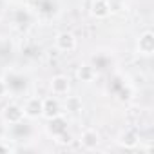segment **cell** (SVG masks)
Instances as JSON below:
<instances>
[{
	"mask_svg": "<svg viewBox=\"0 0 154 154\" xmlns=\"http://www.w3.org/2000/svg\"><path fill=\"white\" fill-rule=\"evenodd\" d=\"M54 45H56V49L62 51V53H71V51L76 49V38H74L72 33L63 31V33H58V35H56Z\"/></svg>",
	"mask_w": 154,
	"mask_h": 154,
	"instance_id": "1",
	"label": "cell"
},
{
	"mask_svg": "<svg viewBox=\"0 0 154 154\" xmlns=\"http://www.w3.org/2000/svg\"><path fill=\"white\" fill-rule=\"evenodd\" d=\"M63 111H62V105L58 102V96H51V98H44V107H42V116L47 118V120H53L56 116H60Z\"/></svg>",
	"mask_w": 154,
	"mask_h": 154,
	"instance_id": "2",
	"label": "cell"
},
{
	"mask_svg": "<svg viewBox=\"0 0 154 154\" xmlns=\"http://www.w3.org/2000/svg\"><path fill=\"white\" fill-rule=\"evenodd\" d=\"M69 89H71V84H69V78L65 74L53 76V80H51V93L54 96H67Z\"/></svg>",
	"mask_w": 154,
	"mask_h": 154,
	"instance_id": "3",
	"label": "cell"
},
{
	"mask_svg": "<svg viewBox=\"0 0 154 154\" xmlns=\"http://www.w3.org/2000/svg\"><path fill=\"white\" fill-rule=\"evenodd\" d=\"M42 107H44V98L33 96V98H27V102L22 109H24V114L27 118H40L42 116Z\"/></svg>",
	"mask_w": 154,
	"mask_h": 154,
	"instance_id": "4",
	"label": "cell"
},
{
	"mask_svg": "<svg viewBox=\"0 0 154 154\" xmlns=\"http://www.w3.org/2000/svg\"><path fill=\"white\" fill-rule=\"evenodd\" d=\"M80 143L85 150H94L100 145V134L96 132V129H85L80 136Z\"/></svg>",
	"mask_w": 154,
	"mask_h": 154,
	"instance_id": "5",
	"label": "cell"
},
{
	"mask_svg": "<svg viewBox=\"0 0 154 154\" xmlns=\"http://www.w3.org/2000/svg\"><path fill=\"white\" fill-rule=\"evenodd\" d=\"M4 122H8L9 125H15V123H20L24 118H26V114H24V109L20 107V105H8L6 107V111H4Z\"/></svg>",
	"mask_w": 154,
	"mask_h": 154,
	"instance_id": "6",
	"label": "cell"
},
{
	"mask_svg": "<svg viewBox=\"0 0 154 154\" xmlns=\"http://www.w3.org/2000/svg\"><path fill=\"white\" fill-rule=\"evenodd\" d=\"M138 51L141 54H145V56L152 54V51H154V35L150 31H145L140 36V40H138Z\"/></svg>",
	"mask_w": 154,
	"mask_h": 154,
	"instance_id": "7",
	"label": "cell"
},
{
	"mask_svg": "<svg viewBox=\"0 0 154 154\" xmlns=\"http://www.w3.org/2000/svg\"><path fill=\"white\" fill-rule=\"evenodd\" d=\"M111 4L109 0H93V6H91V13L96 18H107L111 15Z\"/></svg>",
	"mask_w": 154,
	"mask_h": 154,
	"instance_id": "8",
	"label": "cell"
},
{
	"mask_svg": "<svg viewBox=\"0 0 154 154\" xmlns=\"http://www.w3.org/2000/svg\"><path fill=\"white\" fill-rule=\"evenodd\" d=\"M49 132L54 138H60V136H63L67 132V122H65V118L62 114L53 118V120H49Z\"/></svg>",
	"mask_w": 154,
	"mask_h": 154,
	"instance_id": "9",
	"label": "cell"
},
{
	"mask_svg": "<svg viewBox=\"0 0 154 154\" xmlns=\"http://www.w3.org/2000/svg\"><path fill=\"white\" fill-rule=\"evenodd\" d=\"M120 145H123L125 149H136L138 147V143H140V138H138V134L134 132V131H125V132H122V136H120Z\"/></svg>",
	"mask_w": 154,
	"mask_h": 154,
	"instance_id": "10",
	"label": "cell"
},
{
	"mask_svg": "<svg viewBox=\"0 0 154 154\" xmlns=\"http://www.w3.org/2000/svg\"><path fill=\"white\" fill-rule=\"evenodd\" d=\"M6 84H8V89H11V91L18 93V91H22V89H26V84H27V80L24 78V76H20V74H15V72H11Z\"/></svg>",
	"mask_w": 154,
	"mask_h": 154,
	"instance_id": "11",
	"label": "cell"
},
{
	"mask_svg": "<svg viewBox=\"0 0 154 154\" xmlns=\"http://www.w3.org/2000/svg\"><path fill=\"white\" fill-rule=\"evenodd\" d=\"M65 111L67 112H80L82 111V100L78 96H65Z\"/></svg>",
	"mask_w": 154,
	"mask_h": 154,
	"instance_id": "12",
	"label": "cell"
},
{
	"mask_svg": "<svg viewBox=\"0 0 154 154\" xmlns=\"http://www.w3.org/2000/svg\"><path fill=\"white\" fill-rule=\"evenodd\" d=\"M78 76H80V80H82V82H91L94 76H96V67H93V65L85 63V65H82V67H80Z\"/></svg>",
	"mask_w": 154,
	"mask_h": 154,
	"instance_id": "13",
	"label": "cell"
},
{
	"mask_svg": "<svg viewBox=\"0 0 154 154\" xmlns=\"http://www.w3.org/2000/svg\"><path fill=\"white\" fill-rule=\"evenodd\" d=\"M8 91H9V89H8V84H6L4 80H0V96H4Z\"/></svg>",
	"mask_w": 154,
	"mask_h": 154,
	"instance_id": "14",
	"label": "cell"
},
{
	"mask_svg": "<svg viewBox=\"0 0 154 154\" xmlns=\"http://www.w3.org/2000/svg\"><path fill=\"white\" fill-rule=\"evenodd\" d=\"M9 150V147H4V145H0V152H8Z\"/></svg>",
	"mask_w": 154,
	"mask_h": 154,
	"instance_id": "15",
	"label": "cell"
}]
</instances>
